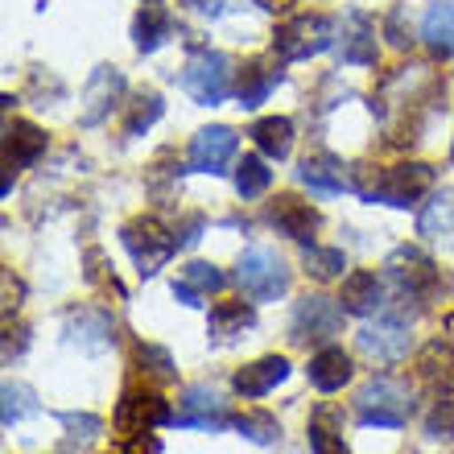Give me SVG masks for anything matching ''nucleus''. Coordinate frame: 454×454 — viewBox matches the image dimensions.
I'll return each instance as SVG.
<instances>
[{"mask_svg": "<svg viewBox=\"0 0 454 454\" xmlns=\"http://www.w3.org/2000/svg\"><path fill=\"white\" fill-rule=\"evenodd\" d=\"M231 426L256 446H273L277 438H281V421H277L273 413H264V409H244V413L231 418Z\"/></svg>", "mask_w": 454, "mask_h": 454, "instance_id": "29", "label": "nucleus"}, {"mask_svg": "<svg viewBox=\"0 0 454 454\" xmlns=\"http://www.w3.org/2000/svg\"><path fill=\"white\" fill-rule=\"evenodd\" d=\"M252 4H261L264 12H286L289 4H298V0H252Z\"/></svg>", "mask_w": 454, "mask_h": 454, "instance_id": "40", "label": "nucleus"}, {"mask_svg": "<svg viewBox=\"0 0 454 454\" xmlns=\"http://www.w3.org/2000/svg\"><path fill=\"white\" fill-rule=\"evenodd\" d=\"M137 364H141V372H149V376H157L161 384L178 380V368H174V359H169L166 347H153V343H137Z\"/></svg>", "mask_w": 454, "mask_h": 454, "instance_id": "35", "label": "nucleus"}, {"mask_svg": "<svg viewBox=\"0 0 454 454\" xmlns=\"http://www.w3.org/2000/svg\"><path fill=\"white\" fill-rule=\"evenodd\" d=\"M384 273H388V281L396 286L401 298H434V289H438V269H434V261L421 248H409V244H401V248L384 261Z\"/></svg>", "mask_w": 454, "mask_h": 454, "instance_id": "8", "label": "nucleus"}, {"mask_svg": "<svg viewBox=\"0 0 454 454\" xmlns=\"http://www.w3.org/2000/svg\"><path fill=\"white\" fill-rule=\"evenodd\" d=\"M356 343L364 356L380 359V364H393V359L409 356V323L401 314H380L376 323H368L359 331Z\"/></svg>", "mask_w": 454, "mask_h": 454, "instance_id": "11", "label": "nucleus"}, {"mask_svg": "<svg viewBox=\"0 0 454 454\" xmlns=\"http://www.w3.org/2000/svg\"><path fill=\"white\" fill-rule=\"evenodd\" d=\"M286 376H289L286 356H264V359H256V364H248V368H239L236 376H231V388H236L244 401H256V396L273 393Z\"/></svg>", "mask_w": 454, "mask_h": 454, "instance_id": "15", "label": "nucleus"}, {"mask_svg": "<svg viewBox=\"0 0 454 454\" xmlns=\"http://www.w3.org/2000/svg\"><path fill=\"white\" fill-rule=\"evenodd\" d=\"M277 83H281V67L269 59H252L248 67L239 71V83H236L239 108H261Z\"/></svg>", "mask_w": 454, "mask_h": 454, "instance_id": "20", "label": "nucleus"}, {"mask_svg": "<svg viewBox=\"0 0 454 454\" xmlns=\"http://www.w3.org/2000/svg\"><path fill=\"white\" fill-rule=\"evenodd\" d=\"M46 153V132L29 124V120H12L4 129V169L17 174V166H34Z\"/></svg>", "mask_w": 454, "mask_h": 454, "instance_id": "17", "label": "nucleus"}, {"mask_svg": "<svg viewBox=\"0 0 454 454\" xmlns=\"http://www.w3.org/2000/svg\"><path fill=\"white\" fill-rule=\"evenodd\" d=\"M182 87H186V96L194 104H203V108H215L231 96V59L219 54V50H203V54H194L186 67H182Z\"/></svg>", "mask_w": 454, "mask_h": 454, "instance_id": "6", "label": "nucleus"}, {"mask_svg": "<svg viewBox=\"0 0 454 454\" xmlns=\"http://www.w3.org/2000/svg\"><path fill=\"white\" fill-rule=\"evenodd\" d=\"M413 413V401H409L405 384L388 380V376H376L356 393V418L364 426H376V430H401Z\"/></svg>", "mask_w": 454, "mask_h": 454, "instance_id": "3", "label": "nucleus"}, {"mask_svg": "<svg viewBox=\"0 0 454 454\" xmlns=\"http://www.w3.org/2000/svg\"><path fill=\"white\" fill-rule=\"evenodd\" d=\"M343 314H347L343 301L310 294V298H301L298 310H294V339H298V343H326V339L339 335Z\"/></svg>", "mask_w": 454, "mask_h": 454, "instance_id": "10", "label": "nucleus"}, {"mask_svg": "<svg viewBox=\"0 0 454 454\" xmlns=\"http://www.w3.org/2000/svg\"><path fill=\"white\" fill-rule=\"evenodd\" d=\"M37 413V396H34V388L29 384H17V380H9L4 384V430H12L17 421H25V418H34Z\"/></svg>", "mask_w": 454, "mask_h": 454, "instance_id": "34", "label": "nucleus"}, {"mask_svg": "<svg viewBox=\"0 0 454 454\" xmlns=\"http://www.w3.org/2000/svg\"><path fill=\"white\" fill-rule=\"evenodd\" d=\"M310 450L314 454H351L343 446V434H339L335 409H318L310 418Z\"/></svg>", "mask_w": 454, "mask_h": 454, "instance_id": "30", "label": "nucleus"}, {"mask_svg": "<svg viewBox=\"0 0 454 454\" xmlns=\"http://www.w3.org/2000/svg\"><path fill=\"white\" fill-rule=\"evenodd\" d=\"M62 426H67V430H71L79 442H91V438L104 430V421H99V418H87V413H83V418H74V413H62Z\"/></svg>", "mask_w": 454, "mask_h": 454, "instance_id": "37", "label": "nucleus"}, {"mask_svg": "<svg viewBox=\"0 0 454 454\" xmlns=\"http://www.w3.org/2000/svg\"><path fill=\"white\" fill-rule=\"evenodd\" d=\"M426 434H430V438H446V442H454V396L438 401V405L426 413Z\"/></svg>", "mask_w": 454, "mask_h": 454, "instance_id": "36", "label": "nucleus"}, {"mask_svg": "<svg viewBox=\"0 0 454 454\" xmlns=\"http://www.w3.org/2000/svg\"><path fill=\"white\" fill-rule=\"evenodd\" d=\"M145 4H153V0H145Z\"/></svg>", "mask_w": 454, "mask_h": 454, "instance_id": "41", "label": "nucleus"}, {"mask_svg": "<svg viewBox=\"0 0 454 454\" xmlns=\"http://www.w3.org/2000/svg\"><path fill=\"white\" fill-rule=\"evenodd\" d=\"M298 178H301V186H310V191H318V194H339V191L351 186L347 166L339 161V157H331V153H310L298 166Z\"/></svg>", "mask_w": 454, "mask_h": 454, "instance_id": "19", "label": "nucleus"}, {"mask_svg": "<svg viewBox=\"0 0 454 454\" xmlns=\"http://www.w3.org/2000/svg\"><path fill=\"white\" fill-rule=\"evenodd\" d=\"M112 454H161V442L153 438V430H149V434H132V438H120V446Z\"/></svg>", "mask_w": 454, "mask_h": 454, "instance_id": "38", "label": "nucleus"}, {"mask_svg": "<svg viewBox=\"0 0 454 454\" xmlns=\"http://www.w3.org/2000/svg\"><path fill=\"white\" fill-rule=\"evenodd\" d=\"M450 161H454V153H450Z\"/></svg>", "mask_w": 454, "mask_h": 454, "instance_id": "42", "label": "nucleus"}, {"mask_svg": "<svg viewBox=\"0 0 454 454\" xmlns=\"http://www.w3.org/2000/svg\"><path fill=\"white\" fill-rule=\"evenodd\" d=\"M236 157V132L227 124H211V129L194 132L191 141V169L199 174H223Z\"/></svg>", "mask_w": 454, "mask_h": 454, "instance_id": "13", "label": "nucleus"}, {"mask_svg": "<svg viewBox=\"0 0 454 454\" xmlns=\"http://www.w3.org/2000/svg\"><path fill=\"white\" fill-rule=\"evenodd\" d=\"M343 62L347 67H376V25H372L368 12L351 9L343 17Z\"/></svg>", "mask_w": 454, "mask_h": 454, "instance_id": "16", "label": "nucleus"}, {"mask_svg": "<svg viewBox=\"0 0 454 454\" xmlns=\"http://www.w3.org/2000/svg\"><path fill=\"white\" fill-rule=\"evenodd\" d=\"M169 34H174V17H169L161 4H145V9L137 12V21H132V42H137L141 54H153Z\"/></svg>", "mask_w": 454, "mask_h": 454, "instance_id": "26", "label": "nucleus"}, {"mask_svg": "<svg viewBox=\"0 0 454 454\" xmlns=\"http://www.w3.org/2000/svg\"><path fill=\"white\" fill-rule=\"evenodd\" d=\"M335 46V21L323 17V12H301V17H289L286 25H277L273 34V50L286 62H301L314 59L323 50Z\"/></svg>", "mask_w": 454, "mask_h": 454, "instance_id": "4", "label": "nucleus"}, {"mask_svg": "<svg viewBox=\"0 0 454 454\" xmlns=\"http://www.w3.org/2000/svg\"><path fill=\"white\" fill-rule=\"evenodd\" d=\"M418 376L430 393H442V388H454V351L446 343H430L418 359Z\"/></svg>", "mask_w": 454, "mask_h": 454, "instance_id": "27", "label": "nucleus"}, {"mask_svg": "<svg viewBox=\"0 0 454 454\" xmlns=\"http://www.w3.org/2000/svg\"><path fill=\"white\" fill-rule=\"evenodd\" d=\"M252 323H256V314H252L248 301H215V306H211V318H207V335L227 343V339L244 335Z\"/></svg>", "mask_w": 454, "mask_h": 454, "instance_id": "25", "label": "nucleus"}, {"mask_svg": "<svg viewBox=\"0 0 454 454\" xmlns=\"http://www.w3.org/2000/svg\"><path fill=\"white\" fill-rule=\"evenodd\" d=\"M174 413H169L166 396L157 388H129L116 405V434L120 438H132V434H149L157 426H169Z\"/></svg>", "mask_w": 454, "mask_h": 454, "instance_id": "9", "label": "nucleus"}, {"mask_svg": "<svg viewBox=\"0 0 454 454\" xmlns=\"http://www.w3.org/2000/svg\"><path fill=\"white\" fill-rule=\"evenodd\" d=\"M161 116V96L157 91H137V99L129 104V116H124V137H141L149 132Z\"/></svg>", "mask_w": 454, "mask_h": 454, "instance_id": "32", "label": "nucleus"}, {"mask_svg": "<svg viewBox=\"0 0 454 454\" xmlns=\"http://www.w3.org/2000/svg\"><path fill=\"white\" fill-rule=\"evenodd\" d=\"M421 37H426V46H430L438 59H450L454 54V0H442V4H434V9L426 12Z\"/></svg>", "mask_w": 454, "mask_h": 454, "instance_id": "28", "label": "nucleus"}, {"mask_svg": "<svg viewBox=\"0 0 454 454\" xmlns=\"http://www.w3.org/2000/svg\"><path fill=\"white\" fill-rule=\"evenodd\" d=\"M227 286V277L219 273L215 264H207V261H194L182 269V277L174 281V298L186 301V306H203V294H215V289Z\"/></svg>", "mask_w": 454, "mask_h": 454, "instance_id": "23", "label": "nucleus"}, {"mask_svg": "<svg viewBox=\"0 0 454 454\" xmlns=\"http://www.w3.org/2000/svg\"><path fill=\"white\" fill-rule=\"evenodd\" d=\"M120 239H124L129 256L137 261V273L141 277H153L157 269L178 252V231H169V227L153 215L129 219V223L120 227Z\"/></svg>", "mask_w": 454, "mask_h": 454, "instance_id": "2", "label": "nucleus"}, {"mask_svg": "<svg viewBox=\"0 0 454 454\" xmlns=\"http://www.w3.org/2000/svg\"><path fill=\"white\" fill-rule=\"evenodd\" d=\"M169 426L178 430H203V434H219L231 426V413H227V401L211 388V384H191L178 401V413Z\"/></svg>", "mask_w": 454, "mask_h": 454, "instance_id": "7", "label": "nucleus"}, {"mask_svg": "<svg viewBox=\"0 0 454 454\" xmlns=\"http://www.w3.org/2000/svg\"><path fill=\"white\" fill-rule=\"evenodd\" d=\"M120 96H124V74L116 67H96V74L83 87V112H79V120H83L87 129L104 124L112 116V108L120 104Z\"/></svg>", "mask_w": 454, "mask_h": 454, "instance_id": "12", "label": "nucleus"}, {"mask_svg": "<svg viewBox=\"0 0 454 454\" xmlns=\"http://www.w3.org/2000/svg\"><path fill=\"white\" fill-rule=\"evenodd\" d=\"M194 12H207V17H215V12H223V0H186Z\"/></svg>", "mask_w": 454, "mask_h": 454, "instance_id": "39", "label": "nucleus"}, {"mask_svg": "<svg viewBox=\"0 0 454 454\" xmlns=\"http://www.w3.org/2000/svg\"><path fill=\"white\" fill-rule=\"evenodd\" d=\"M418 236H426L430 244H442V248H450L454 244V186L438 191L430 203L421 207Z\"/></svg>", "mask_w": 454, "mask_h": 454, "instance_id": "18", "label": "nucleus"}, {"mask_svg": "<svg viewBox=\"0 0 454 454\" xmlns=\"http://www.w3.org/2000/svg\"><path fill=\"white\" fill-rule=\"evenodd\" d=\"M301 264H306V273H310L314 281H335V277H343L347 256L339 248H318V244H306V248H301Z\"/></svg>", "mask_w": 454, "mask_h": 454, "instance_id": "31", "label": "nucleus"}, {"mask_svg": "<svg viewBox=\"0 0 454 454\" xmlns=\"http://www.w3.org/2000/svg\"><path fill=\"white\" fill-rule=\"evenodd\" d=\"M236 281L252 301H277L289 289V269L273 248H248L236 264Z\"/></svg>", "mask_w": 454, "mask_h": 454, "instance_id": "5", "label": "nucleus"}, {"mask_svg": "<svg viewBox=\"0 0 454 454\" xmlns=\"http://www.w3.org/2000/svg\"><path fill=\"white\" fill-rule=\"evenodd\" d=\"M310 384L318 393H339L347 380H351V356L343 347H323L318 356L310 359Z\"/></svg>", "mask_w": 454, "mask_h": 454, "instance_id": "22", "label": "nucleus"}, {"mask_svg": "<svg viewBox=\"0 0 454 454\" xmlns=\"http://www.w3.org/2000/svg\"><path fill=\"white\" fill-rule=\"evenodd\" d=\"M269 223H273L281 236L306 244V239H314V231H318V223H323V215H318L310 203H301L298 194H277L273 203H269Z\"/></svg>", "mask_w": 454, "mask_h": 454, "instance_id": "14", "label": "nucleus"}, {"mask_svg": "<svg viewBox=\"0 0 454 454\" xmlns=\"http://www.w3.org/2000/svg\"><path fill=\"white\" fill-rule=\"evenodd\" d=\"M269 182H273V169L264 166L256 153H248L236 166V191L244 194V199H261V194L269 191Z\"/></svg>", "mask_w": 454, "mask_h": 454, "instance_id": "33", "label": "nucleus"}, {"mask_svg": "<svg viewBox=\"0 0 454 454\" xmlns=\"http://www.w3.org/2000/svg\"><path fill=\"white\" fill-rule=\"evenodd\" d=\"M248 137L256 141L264 157H273V161H286L289 149H294V120L289 116H264L256 120L248 129Z\"/></svg>", "mask_w": 454, "mask_h": 454, "instance_id": "24", "label": "nucleus"}, {"mask_svg": "<svg viewBox=\"0 0 454 454\" xmlns=\"http://www.w3.org/2000/svg\"><path fill=\"white\" fill-rule=\"evenodd\" d=\"M343 310L347 314H359V318H372V314H380L384 306V281L376 273H364V269H356V273L343 281Z\"/></svg>", "mask_w": 454, "mask_h": 454, "instance_id": "21", "label": "nucleus"}, {"mask_svg": "<svg viewBox=\"0 0 454 454\" xmlns=\"http://www.w3.org/2000/svg\"><path fill=\"white\" fill-rule=\"evenodd\" d=\"M434 186V169L421 161H405L393 169H372L356 166L351 169V191L364 203H384V207H413L421 194H430Z\"/></svg>", "mask_w": 454, "mask_h": 454, "instance_id": "1", "label": "nucleus"}]
</instances>
